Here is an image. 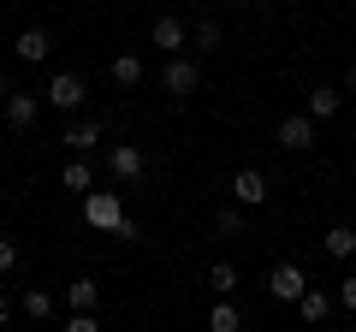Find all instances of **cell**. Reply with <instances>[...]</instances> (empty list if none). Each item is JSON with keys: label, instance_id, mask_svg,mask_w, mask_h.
<instances>
[{"label": "cell", "instance_id": "6da1fadb", "mask_svg": "<svg viewBox=\"0 0 356 332\" xmlns=\"http://www.w3.org/2000/svg\"><path fill=\"white\" fill-rule=\"evenodd\" d=\"M161 83H166V95H172V101H191V95L202 90V72H196V60H191V53H166Z\"/></svg>", "mask_w": 356, "mask_h": 332}, {"label": "cell", "instance_id": "7a4b0ae2", "mask_svg": "<svg viewBox=\"0 0 356 332\" xmlns=\"http://www.w3.org/2000/svg\"><path fill=\"white\" fill-rule=\"evenodd\" d=\"M42 101L60 107V113H83V101H89L83 72H54V77H48V95H42Z\"/></svg>", "mask_w": 356, "mask_h": 332}, {"label": "cell", "instance_id": "3957f363", "mask_svg": "<svg viewBox=\"0 0 356 332\" xmlns=\"http://www.w3.org/2000/svg\"><path fill=\"white\" fill-rule=\"evenodd\" d=\"M83 219L95 231H119V226H125V202H119V196H95V190H89L83 196Z\"/></svg>", "mask_w": 356, "mask_h": 332}, {"label": "cell", "instance_id": "277c9868", "mask_svg": "<svg viewBox=\"0 0 356 332\" xmlns=\"http://www.w3.org/2000/svg\"><path fill=\"white\" fill-rule=\"evenodd\" d=\"M273 142H280V149H291V154L315 149V119H309V113H291V119H280V125H273Z\"/></svg>", "mask_w": 356, "mask_h": 332}, {"label": "cell", "instance_id": "5b68a950", "mask_svg": "<svg viewBox=\"0 0 356 332\" xmlns=\"http://www.w3.org/2000/svg\"><path fill=\"white\" fill-rule=\"evenodd\" d=\"M149 42H154L161 53H184V42H191V24H184L178 13H161V18L149 24Z\"/></svg>", "mask_w": 356, "mask_h": 332}, {"label": "cell", "instance_id": "8992f818", "mask_svg": "<svg viewBox=\"0 0 356 332\" xmlns=\"http://www.w3.org/2000/svg\"><path fill=\"white\" fill-rule=\"evenodd\" d=\"M303 267H297V261H280V267L267 273V291H273V303H297V297H303Z\"/></svg>", "mask_w": 356, "mask_h": 332}, {"label": "cell", "instance_id": "52a82bcc", "mask_svg": "<svg viewBox=\"0 0 356 332\" xmlns=\"http://www.w3.org/2000/svg\"><path fill=\"white\" fill-rule=\"evenodd\" d=\"M143 166H149V160H143L137 142H119V149H107V172H113L119 184H137V179H143Z\"/></svg>", "mask_w": 356, "mask_h": 332}, {"label": "cell", "instance_id": "ba28073f", "mask_svg": "<svg viewBox=\"0 0 356 332\" xmlns=\"http://www.w3.org/2000/svg\"><path fill=\"white\" fill-rule=\"evenodd\" d=\"M232 202H243V208H261L267 202V179L255 172V166H243L238 179H232Z\"/></svg>", "mask_w": 356, "mask_h": 332}, {"label": "cell", "instance_id": "9c48e42d", "mask_svg": "<svg viewBox=\"0 0 356 332\" xmlns=\"http://www.w3.org/2000/svg\"><path fill=\"white\" fill-rule=\"evenodd\" d=\"M13 53H18V60H24V65H42V60H48V53H54V36H48V30H18Z\"/></svg>", "mask_w": 356, "mask_h": 332}, {"label": "cell", "instance_id": "30bf717a", "mask_svg": "<svg viewBox=\"0 0 356 332\" xmlns=\"http://www.w3.org/2000/svg\"><path fill=\"white\" fill-rule=\"evenodd\" d=\"M36 95H30V90H6V125H13V131H30V125H36Z\"/></svg>", "mask_w": 356, "mask_h": 332}, {"label": "cell", "instance_id": "8fae6325", "mask_svg": "<svg viewBox=\"0 0 356 332\" xmlns=\"http://www.w3.org/2000/svg\"><path fill=\"white\" fill-rule=\"evenodd\" d=\"M321 249L332 261H356V226H327L321 231Z\"/></svg>", "mask_w": 356, "mask_h": 332}, {"label": "cell", "instance_id": "7c38bea8", "mask_svg": "<svg viewBox=\"0 0 356 332\" xmlns=\"http://www.w3.org/2000/svg\"><path fill=\"white\" fill-rule=\"evenodd\" d=\"M102 119H72V125H65V149H77V154H89L95 149V142H102Z\"/></svg>", "mask_w": 356, "mask_h": 332}, {"label": "cell", "instance_id": "4fadbf2b", "mask_svg": "<svg viewBox=\"0 0 356 332\" xmlns=\"http://www.w3.org/2000/svg\"><path fill=\"white\" fill-rule=\"evenodd\" d=\"M60 184H65L72 196H89V190H95V166H89V154H77V160L65 166V172H60Z\"/></svg>", "mask_w": 356, "mask_h": 332}, {"label": "cell", "instance_id": "5bb4252c", "mask_svg": "<svg viewBox=\"0 0 356 332\" xmlns=\"http://www.w3.org/2000/svg\"><path fill=\"white\" fill-rule=\"evenodd\" d=\"M339 107H344V90H327V83H321V90H309L303 113H309V119H332Z\"/></svg>", "mask_w": 356, "mask_h": 332}, {"label": "cell", "instance_id": "9a60e30c", "mask_svg": "<svg viewBox=\"0 0 356 332\" xmlns=\"http://www.w3.org/2000/svg\"><path fill=\"white\" fill-rule=\"evenodd\" d=\"M107 77H113L119 90H137V83H143V60H137V53H113V65H107Z\"/></svg>", "mask_w": 356, "mask_h": 332}, {"label": "cell", "instance_id": "2e32d148", "mask_svg": "<svg viewBox=\"0 0 356 332\" xmlns=\"http://www.w3.org/2000/svg\"><path fill=\"white\" fill-rule=\"evenodd\" d=\"M95 297H102V285L89 279V273H77V279L65 285V308H95Z\"/></svg>", "mask_w": 356, "mask_h": 332}, {"label": "cell", "instance_id": "e0dca14e", "mask_svg": "<svg viewBox=\"0 0 356 332\" xmlns=\"http://www.w3.org/2000/svg\"><path fill=\"white\" fill-rule=\"evenodd\" d=\"M214 231H220V238H243V231H250L243 202H226V208H220V214H214Z\"/></svg>", "mask_w": 356, "mask_h": 332}, {"label": "cell", "instance_id": "ac0fdd59", "mask_svg": "<svg viewBox=\"0 0 356 332\" xmlns=\"http://www.w3.org/2000/svg\"><path fill=\"white\" fill-rule=\"evenodd\" d=\"M297 315H303V320H315V326H321V320L332 315V297H327V291H309V285H303V297H297Z\"/></svg>", "mask_w": 356, "mask_h": 332}, {"label": "cell", "instance_id": "d6986e66", "mask_svg": "<svg viewBox=\"0 0 356 332\" xmlns=\"http://www.w3.org/2000/svg\"><path fill=\"white\" fill-rule=\"evenodd\" d=\"M208 326H214V332H238V326H243V315H238V308L226 303V297H220V303L208 308Z\"/></svg>", "mask_w": 356, "mask_h": 332}, {"label": "cell", "instance_id": "ffe728a7", "mask_svg": "<svg viewBox=\"0 0 356 332\" xmlns=\"http://www.w3.org/2000/svg\"><path fill=\"white\" fill-rule=\"evenodd\" d=\"M191 42H196V48H202V53H220V42H226V30H220L214 18H202V24L191 30Z\"/></svg>", "mask_w": 356, "mask_h": 332}, {"label": "cell", "instance_id": "44dd1931", "mask_svg": "<svg viewBox=\"0 0 356 332\" xmlns=\"http://www.w3.org/2000/svg\"><path fill=\"white\" fill-rule=\"evenodd\" d=\"M18 308H24L30 320H48V315H54V297H48V291H24V297H18Z\"/></svg>", "mask_w": 356, "mask_h": 332}, {"label": "cell", "instance_id": "7402d4cb", "mask_svg": "<svg viewBox=\"0 0 356 332\" xmlns=\"http://www.w3.org/2000/svg\"><path fill=\"white\" fill-rule=\"evenodd\" d=\"M208 285H214L220 297H226V291H238V267H232V261H214V267H208Z\"/></svg>", "mask_w": 356, "mask_h": 332}, {"label": "cell", "instance_id": "603a6c76", "mask_svg": "<svg viewBox=\"0 0 356 332\" xmlns=\"http://www.w3.org/2000/svg\"><path fill=\"white\" fill-rule=\"evenodd\" d=\"M95 326H102L95 308H72V315H65V332H95Z\"/></svg>", "mask_w": 356, "mask_h": 332}, {"label": "cell", "instance_id": "cb8c5ba5", "mask_svg": "<svg viewBox=\"0 0 356 332\" xmlns=\"http://www.w3.org/2000/svg\"><path fill=\"white\" fill-rule=\"evenodd\" d=\"M13 267H18V243H13V238H0V279H6Z\"/></svg>", "mask_w": 356, "mask_h": 332}, {"label": "cell", "instance_id": "d4e9b609", "mask_svg": "<svg viewBox=\"0 0 356 332\" xmlns=\"http://www.w3.org/2000/svg\"><path fill=\"white\" fill-rule=\"evenodd\" d=\"M339 308H350V315H356V273L339 285Z\"/></svg>", "mask_w": 356, "mask_h": 332}, {"label": "cell", "instance_id": "484cf974", "mask_svg": "<svg viewBox=\"0 0 356 332\" xmlns=\"http://www.w3.org/2000/svg\"><path fill=\"white\" fill-rule=\"evenodd\" d=\"M344 95H356V53H350V77H344Z\"/></svg>", "mask_w": 356, "mask_h": 332}, {"label": "cell", "instance_id": "4316f807", "mask_svg": "<svg viewBox=\"0 0 356 332\" xmlns=\"http://www.w3.org/2000/svg\"><path fill=\"white\" fill-rule=\"evenodd\" d=\"M6 320H13V297H0V326H6Z\"/></svg>", "mask_w": 356, "mask_h": 332}, {"label": "cell", "instance_id": "83f0119b", "mask_svg": "<svg viewBox=\"0 0 356 332\" xmlns=\"http://www.w3.org/2000/svg\"><path fill=\"white\" fill-rule=\"evenodd\" d=\"M226 6H250V0H226Z\"/></svg>", "mask_w": 356, "mask_h": 332}]
</instances>
